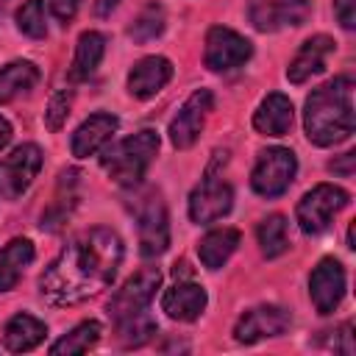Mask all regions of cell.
Instances as JSON below:
<instances>
[{
  "mask_svg": "<svg viewBox=\"0 0 356 356\" xmlns=\"http://www.w3.org/2000/svg\"><path fill=\"white\" fill-rule=\"evenodd\" d=\"M253 47L245 36H239L236 31L231 28H222V25H214L209 33H206V50H203V61L209 70L214 72H222V70H234L239 64H245L250 58Z\"/></svg>",
  "mask_w": 356,
  "mask_h": 356,
  "instance_id": "obj_9",
  "label": "cell"
},
{
  "mask_svg": "<svg viewBox=\"0 0 356 356\" xmlns=\"http://www.w3.org/2000/svg\"><path fill=\"white\" fill-rule=\"evenodd\" d=\"M42 170V150L36 145H19L6 159H0V197L17 200Z\"/></svg>",
  "mask_w": 356,
  "mask_h": 356,
  "instance_id": "obj_7",
  "label": "cell"
},
{
  "mask_svg": "<svg viewBox=\"0 0 356 356\" xmlns=\"http://www.w3.org/2000/svg\"><path fill=\"white\" fill-rule=\"evenodd\" d=\"M117 3H120V0H97V3H95V11H97L100 17H106V14H111V8H114Z\"/></svg>",
  "mask_w": 356,
  "mask_h": 356,
  "instance_id": "obj_36",
  "label": "cell"
},
{
  "mask_svg": "<svg viewBox=\"0 0 356 356\" xmlns=\"http://www.w3.org/2000/svg\"><path fill=\"white\" fill-rule=\"evenodd\" d=\"M122 264V239L111 228H89L50 261L39 292L53 306H75L106 289Z\"/></svg>",
  "mask_w": 356,
  "mask_h": 356,
  "instance_id": "obj_1",
  "label": "cell"
},
{
  "mask_svg": "<svg viewBox=\"0 0 356 356\" xmlns=\"http://www.w3.org/2000/svg\"><path fill=\"white\" fill-rule=\"evenodd\" d=\"M117 125H120V120H117L114 114H106V111L92 114L89 120H83V122L78 125V131L72 134V156L86 159V156L97 153V150L114 136Z\"/></svg>",
  "mask_w": 356,
  "mask_h": 356,
  "instance_id": "obj_18",
  "label": "cell"
},
{
  "mask_svg": "<svg viewBox=\"0 0 356 356\" xmlns=\"http://www.w3.org/2000/svg\"><path fill=\"white\" fill-rule=\"evenodd\" d=\"M8 142H11V125H8V120L0 117V150H3Z\"/></svg>",
  "mask_w": 356,
  "mask_h": 356,
  "instance_id": "obj_35",
  "label": "cell"
},
{
  "mask_svg": "<svg viewBox=\"0 0 356 356\" xmlns=\"http://www.w3.org/2000/svg\"><path fill=\"white\" fill-rule=\"evenodd\" d=\"M159 284H161V273H159L156 267H145V270H139L136 275H131V278L111 295V300H108V314H111V320L120 323V320H125V317H134V314L145 312V309L150 306V300H153Z\"/></svg>",
  "mask_w": 356,
  "mask_h": 356,
  "instance_id": "obj_8",
  "label": "cell"
},
{
  "mask_svg": "<svg viewBox=\"0 0 356 356\" xmlns=\"http://www.w3.org/2000/svg\"><path fill=\"white\" fill-rule=\"evenodd\" d=\"M164 31V8L159 3H150L142 8V14L136 17V22L128 28V33L134 36V42H150L156 36H161Z\"/></svg>",
  "mask_w": 356,
  "mask_h": 356,
  "instance_id": "obj_28",
  "label": "cell"
},
{
  "mask_svg": "<svg viewBox=\"0 0 356 356\" xmlns=\"http://www.w3.org/2000/svg\"><path fill=\"white\" fill-rule=\"evenodd\" d=\"M256 239H259V248L267 259H275L281 256L286 248H289V234H286V220L281 214H270L259 222L256 228Z\"/></svg>",
  "mask_w": 356,
  "mask_h": 356,
  "instance_id": "obj_25",
  "label": "cell"
},
{
  "mask_svg": "<svg viewBox=\"0 0 356 356\" xmlns=\"http://www.w3.org/2000/svg\"><path fill=\"white\" fill-rule=\"evenodd\" d=\"M100 334H103L100 323H97V320H86V323L75 325L70 334H64L58 342H53V345H50V353H53V356H58V353H86L89 348L97 345Z\"/></svg>",
  "mask_w": 356,
  "mask_h": 356,
  "instance_id": "obj_26",
  "label": "cell"
},
{
  "mask_svg": "<svg viewBox=\"0 0 356 356\" xmlns=\"http://www.w3.org/2000/svg\"><path fill=\"white\" fill-rule=\"evenodd\" d=\"M139 220V253L145 259H156L170 245V217L159 192H147L136 209Z\"/></svg>",
  "mask_w": 356,
  "mask_h": 356,
  "instance_id": "obj_6",
  "label": "cell"
},
{
  "mask_svg": "<svg viewBox=\"0 0 356 356\" xmlns=\"http://www.w3.org/2000/svg\"><path fill=\"white\" fill-rule=\"evenodd\" d=\"M348 200H350V195H348L342 186H334V184H317V186L309 189V192L300 197V203H298L295 217H298L300 231L309 234V236L323 234V231L331 225L334 214H337L339 209L348 206Z\"/></svg>",
  "mask_w": 356,
  "mask_h": 356,
  "instance_id": "obj_4",
  "label": "cell"
},
{
  "mask_svg": "<svg viewBox=\"0 0 356 356\" xmlns=\"http://www.w3.org/2000/svg\"><path fill=\"white\" fill-rule=\"evenodd\" d=\"M39 81V67L31 61H11L0 70V103H11L28 95Z\"/></svg>",
  "mask_w": 356,
  "mask_h": 356,
  "instance_id": "obj_23",
  "label": "cell"
},
{
  "mask_svg": "<svg viewBox=\"0 0 356 356\" xmlns=\"http://www.w3.org/2000/svg\"><path fill=\"white\" fill-rule=\"evenodd\" d=\"M103 53H106V39L97 31L81 33V39L75 44V58H72V75L75 78H89L100 67Z\"/></svg>",
  "mask_w": 356,
  "mask_h": 356,
  "instance_id": "obj_24",
  "label": "cell"
},
{
  "mask_svg": "<svg viewBox=\"0 0 356 356\" xmlns=\"http://www.w3.org/2000/svg\"><path fill=\"white\" fill-rule=\"evenodd\" d=\"M334 53V39L320 33V36H312L300 44L298 56L289 61L286 67V78L289 83H306L312 75H320L325 70V61L328 56Z\"/></svg>",
  "mask_w": 356,
  "mask_h": 356,
  "instance_id": "obj_15",
  "label": "cell"
},
{
  "mask_svg": "<svg viewBox=\"0 0 356 356\" xmlns=\"http://www.w3.org/2000/svg\"><path fill=\"white\" fill-rule=\"evenodd\" d=\"M170 78H172V64L164 56H147V58L136 61L134 70L128 72V92L134 97L145 100V97H153L156 92H161Z\"/></svg>",
  "mask_w": 356,
  "mask_h": 356,
  "instance_id": "obj_16",
  "label": "cell"
},
{
  "mask_svg": "<svg viewBox=\"0 0 356 356\" xmlns=\"http://www.w3.org/2000/svg\"><path fill=\"white\" fill-rule=\"evenodd\" d=\"M47 337V325L28 312L14 314L3 328V345L11 353H28Z\"/></svg>",
  "mask_w": 356,
  "mask_h": 356,
  "instance_id": "obj_20",
  "label": "cell"
},
{
  "mask_svg": "<svg viewBox=\"0 0 356 356\" xmlns=\"http://www.w3.org/2000/svg\"><path fill=\"white\" fill-rule=\"evenodd\" d=\"M334 14L345 31L356 28V0H334Z\"/></svg>",
  "mask_w": 356,
  "mask_h": 356,
  "instance_id": "obj_32",
  "label": "cell"
},
{
  "mask_svg": "<svg viewBox=\"0 0 356 356\" xmlns=\"http://www.w3.org/2000/svg\"><path fill=\"white\" fill-rule=\"evenodd\" d=\"M70 108H72V89H58V92L50 97L47 111H44V125H47V131H58V128L64 125Z\"/></svg>",
  "mask_w": 356,
  "mask_h": 356,
  "instance_id": "obj_30",
  "label": "cell"
},
{
  "mask_svg": "<svg viewBox=\"0 0 356 356\" xmlns=\"http://www.w3.org/2000/svg\"><path fill=\"white\" fill-rule=\"evenodd\" d=\"M156 153H159V134L153 128H142L125 136L122 142L111 145L100 156V164L108 172V178H114L120 186H134L145 178Z\"/></svg>",
  "mask_w": 356,
  "mask_h": 356,
  "instance_id": "obj_3",
  "label": "cell"
},
{
  "mask_svg": "<svg viewBox=\"0 0 356 356\" xmlns=\"http://www.w3.org/2000/svg\"><path fill=\"white\" fill-rule=\"evenodd\" d=\"M312 11L309 0H248V17L259 31L303 25Z\"/></svg>",
  "mask_w": 356,
  "mask_h": 356,
  "instance_id": "obj_13",
  "label": "cell"
},
{
  "mask_svg": "<svg viewBox=\"0 0 356 356\" xmlns=\"http://www.w3.org/2000/svg\"><path fill=\"white\" fill-rule=\"evenodd\" d=\"M161 309L167 312V317L181 320V323H192L203 314L206 309V289L200 284L192 281H178L175 286H170L161 295Z\"/></svg>",
  "mask_w": 356,
  "mask_h": 356,
  "instance_id": "obj_17",
  "label": "cell"
},
{
  "mask_svg": "<svg viewBox=\"0 0 356 356\" xmlns=\"http://www.w3.org/2000/svg\"><path fill=\"white\" fill-rule=\"evenodd\" d=\"M292 117H295V111H292L289 97L273 92L259 103V108L253 114V128L264 136H284L292 128Z\"/></svg>",
  "mask_w": 356,
  "mask_h": 356,
  "instance_id": "obj_19",
  "label": "cell"
},
{
  "mask_svg": "<svg viewBox=\"0 0 356 356\" xmlns=\"http://www.w3.org/2000/svg\"><path fill=\"white\" fill-rule=\"evenodd\" d=\"M295 172H298V159L292 150L267 147L250 172V186L261 197H278L289 189V184L295 181Z\"/></svg>",
  "mask_w": 356,
  "mask_h": 356,
  "instance_id": "obj_5",
  "label": "cell"
},
{
  "mask_svg": "<svg viewBox=\"0 0 356 356\" xmlns=\"http://www.w3.org/2000/svg\"><path fill=\"white\" fill-rule=\"evenodd\" d=\"M309 295L317 314H331L345 298V270L337 259H323L309 278Z\"/></svg>",
  "mask_w": 356,
  "mask_h": 356,
  "instance_id": "obj_14",
  "label": "cell"
},
{
  "mask_svg": "<svg viewBox=\"0 0 356 356\" xmlns=\"http://www.w3.org/2000/svg\"><path fill=\"white\" fill-rule=\"evenodd\" d=\"M356 114H353V78L339 75L323 86H317L306 97L303 128L309 142L317 147H331L345 142L353 134Z\"/></svg>",
  "mask_w": 356,
  "mask_h": 356,
  "instance_id": "obj_2",
  "label": "cell"
},
{
  "mask_svg": "<svg viewBox=\"0 0 356 356\" xmlns=\"http://www.w3.org/2000/svg\"><path fill=\"white\" fill-rule=\"evenodd\" d=\"M47 6H50L53 17H56L58 22H70V19L75 17V11H78L81 0H47Z\"/></svg>",
  "mask_w": 356,
  "mask_h": 356,
  "instance_id": "obj_33",
  "label": "cell"
},
{
  "mask_svg": "<svg viewBox=\"0 0 356 356\" xmlns=\"http://www.w3.org/2000/svg\"><path fill=\"white\" fill-rule=\"evenodd\" d=\"M236 245H239V231L236 228H214V231H209L200 239L197 256H200V261H203L206 270H220L231 259V253L236 250Z\"/></svg>",
  "mask_w": 356,
  "mask_h": 356,
  "instance_id": "obj_22",
  "label": "cell"
},
{
  "mask_svg": "<svg viewBox=\"0 0 356 356\" xmlns=\"http://www.w3.org/2000/svg\"><path fill=\"white\" fill-rule=\"evenodd\" d=\"M211 106H214V97H211L209 89H197L186 97V103L181 106V111L170 122V142L178 150H186L197 142V136H200V131L209 120Z\"/></svg>",
  "mask_w": 356,
  "mask_h": 356,
  "instance_id": "obj_10",
  "label": "cell"
},
{
  "mask_svg": "<svg viewBox=\"0 0 356 356\" xmlns=\"http://www.w3.org/2000/svg\"><path fill=\"white\" fill-rule=\"evenodd\" d=\"M292 323V314L281 306H273V303H264V306H253L248 309L236 325H234V339L236 342H259V339H267V337H281Z\"/></svg>",
  "mask_w": 356,
  "mask_h": 356,
  "instance_id": "obj_12",
  "label": "cell"
},
{
  "mask_svg": "<svg viewBox=\"0 0 356 356\" xmlns=\"http://www.w3.org/2000/svg\"><path fill=\"white\" fill-rule=\"evenodd\" d=\"M353 159H356V153L348 150L345 156H339V161H331V170L339 172V175H345V178H350L353 175Z\"/></svg>",
  "mask_w": 356,
  "mask_h": 356,
  "instance_id": "obj_34",
  "label": "cell"
},
{
  "mask_svg": "<svg viewBox=\"0 0 356 356\" xmlns=\"http://www.w3.org/2000/svg\"><path fill=\"white\" fill-rule=\"evenodd\" d=\"M33 261V242L31 239H11L0 250V292H8L22 278V270Z\"/></svg>",
  "mask_w": 356,
  "mask_h": 356,
  "instance_id": "obj_21",
  "label": "cell"
},
{
  "mask_svg": "<svg viewBox=\"0 0 356 356\" xmlns=\"http://www.w3.org/2000/svg\"><path fill=\"white\" fill-rule=\"evenodd\" d=\"M117 325H120V345L122 348H139V345H145L156 334V328H159L156 320L147 317L145 312H139L134 317H125Z\"/></svg>",
  "mask_w": 356,
  "mask_h": 356,
  "instance_id": "obj_27",
  "label": "cell"
},
{
  "mask_svg": "<svg viewBox=\"0 0 356 356\" xmlns=\"http://www.w3.org/2000/svg\"><path fill=\"white\" fill-rule=\"evenodd\" d=\"M348 248H350V250L356 248V245H353V225H348Z\"/></svg>",
  "mask_w": 356,
  "mask_h": 356,
  "instance_id": "obj_37",
  "label": "cell"
},
{
  "mask_svg": "<svg viewBox=\"0 0 356 356\" xmlns=\"http://www.w3.org/2000/svg\"><path fill=\"white\" fill-rule=\"evenodd\" d=\"M334 334V339H331V348L334 350H339V353H345V356H350L353 353V323H342L337 331H331Z\"/></svg>",
  "mask_w": 356,
  "mask_h": 356,
  "instance_id": "obj_31",
  "label": "cell"
},
{
  "mask_svg": "<svg viewBox=\"0 0 356 356\" xmlns=\"http://www.w3.org/2000/svg\"><path fill=\"white\" fill-rule=\"evenodd\" d=\"M231 206H234V189L222 178H214V175L203 178L189 195V217L197 225H209L225 217Z\"/></svg>",
  "mask_w": 356,
  "mask_h": 356,
  "instance_id": "obj_11",
  "label": "cell"
},
{
  "mask_svg": "<svg viewBox=\"0 0 356 356\" xmlns=\"http://www.w3.org/2000/svg\"><path fill=\"white\" fill-rule=\"evenodd\" d=\"M17 28L31 36V39H42L47 33V22H44V0H25L17 8Z\"/></svg>",
  "mask_w": 356,
  "mask_h": 356,
  "instance_id": "obj_29",
  "label": "cell"
}]
</instances>
